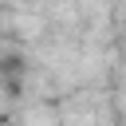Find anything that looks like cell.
Returning <instances> with one entry per match:
<instances>
[{"label":"cell","instance_id":"1","mask_svg":"<svg viewBox=\"0 0 126 126\" xmlns=\"http://www.w3.org/2000/svg\"><path fill=\"white\" fill-rule=\"evenodd\" d=\"M20 75H24V59H20V55H8V59L0 63V79H4L8 94H20Z\"/></svg>","mask_w":126,"mask_h":126}]
</instances>
